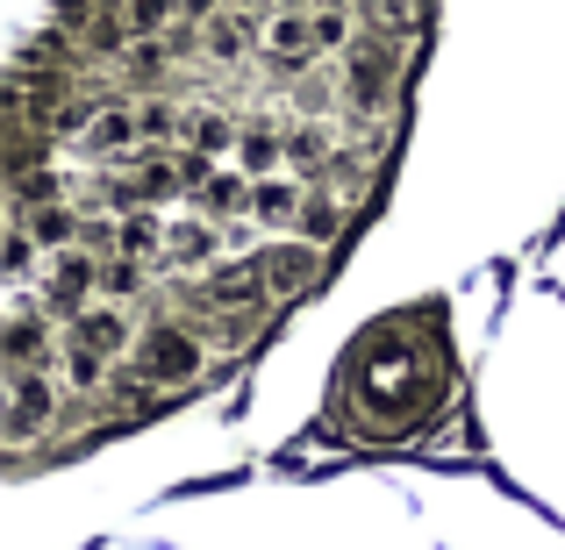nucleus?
<instances>
[{"mask_svg":"<svg viewBox=\"0 0 565 550\" xmlns=\"http://www.w3.org/2000/svg\"><path fill=\"white\" fill-rule=\"evenodd\" d=\"M129 371H137L143 386H193L201 379V336L193 330H151L137 336V351H129Z\"/></svg>","mask_w":565,"mask_h":550,"instance_id":"1","label":"nucleus"},{"mask_svg":"<svg viewBox=\"0 0 565 550\" xmlns=\"http://www.w3.org/2000/svg\"><path fill=\"white\" fill-rule=\"evenodd\" d=\"M258 265H265V287H273V301H301V293L322 279L316 236H294V229H279V244H265Z\"/></svg>","mask_w":565,"mask_h":550,"instance_id":"2","label":"nucleus"},{"mask_svg":"<svg viewBox=\"0 0 565 550\" xmlns=\"http://www.w3.org/2000/svg\"><path fill=\"white\" fill-rule=\"evenodd\" d=\"M258 51L273 57V65H287V72H301L308 57H322V22H316V8L265 14V22H258Z\"/></svg>","mask_w":565,"mask_h":550,"instance_id":"3","label":"nucleus"},{"mask_svg":"<svg viewBox=\"0 0 565 550\" xmlns=\"http://www.w3.org/2000/svg\"><path fill=\"white\" fill-rule=\"evenodd\" d=\"M51 422H57V386L43 379L36 365H22V379H14V400H8V443H14V451H29V443H36Z\"/></svg>","mask_w":565,"mask_h":550,"instance_id":"4","label":"nucleus"},{"mask_svg":"<svg viewBox=\"0 0 565 550\" xmlns=\"http://www.w3.org/2000/svg\"><path fill=\"white\" fill-rule=\"evenodd\" d=\"M337 94H344V108L380 115L386 100H394V57H386V51H351V65H344V79H337Z\"/></svg>","mask_w":565,"mask_h":550,"instance_id":"5","label":"nucleus"},{"mask_svg":"<svg viewBox=\"0 0 565 550\" xmlns=\"http://www.w3.org/2000/svg\"><path fill=\"white\" fill-rule=\"evenodd\" d=\"M43 293H51L57 315H79L86 293H100V265L86 250H51V272H43Z\"/></svg>","mask_w":565,"mask_h":550,"instance_id":"6","label":"nucleus"},{"mask_svg":"<svg viewBox=\"0 0 565 550\" xmlns=\"http://www.w3.org/2000/svg\"><path fill=\"white\" fill-rule=\"evenodd\" d=\"M273 301V287H265V265H222L215 279H207V308L215 315H244V308Z\"/></svg>","mask_w":565,"mask_h":550,"instance_id":"7","label":"nucleus"},{"mask_svg":"<svg viewBox=\"0 0 565 550\" xmlns=\"http://www.w3.org/2000/svg\"><path fill=\"white\" fill-rule=\"evenodd\" d=\"M72 344H94V351H108V358L137 351V344H129V315H122V301L79 308V315H72Z\"/></svg>","mask_w":565,"mask_h":550,"instance_id":"8","label":"nucleus"},{"mask_svg":"<svg viewBox=\"0 0 565 550\" xmlns=\"http://www.w3.org/2000/svg\"><path fill=\"white\" fill-rule=\"evenodd\" d=\"M308 207V186L301 180H279V172H265L258 186H250V215L265 222V229H294Z\"/></svg>","mask_w":565,"mask_h":550,"instance_id":"9","label":"nucleus"},{"mask_svg":"<svg viewBox=\"0 0 565 550\" xmlns=\"http://www.w3.org/2000/svg\"><path fill=\"white\" fill-rule=\"evenodd\" d=\"M215 215H193V222H172L166 229V265L172 272H201V265H215Z\"/></svg>","mask_w":565,"mask_h":550,"instance_id":"10","label":"nucleus"},{"mask_svg":"<svg viewBox=\"0 0 565 550\" xmlns=\"http://www.w3.org/2000/svg\"><path fill=\"white\" fill-rule=\"evenodd\" d=\"M201 43H207V57H215V65H236V57H244L250 43H258V22H250V14H236V0H230V8L207 14Z\"/></svg>","mask_w":565,"mask_h":550,"instance_id":"11","label":"nucleus"},{"mask_svg":"<svg viewBox=\"0 0 565 550\" xmlns=\"http://www.w3.org/2000/svg\"><path fill=\"white\" fill-rule=\"evenodd\" d=\"M250 186H258V180H250V172H207V180L201 186H193V193H201V215H250Z\"/></svg>","mask_w":565,"mask_h":550,"instance_id":"12","label":"nucleus"},{"mask_svg":"<svg viewBox=\"0 0 565 550\" xmlns=\"http://www.w3.org/2000/svg\"><path fill=\"white\" fill-rule=\"evenodd\" d=\"M279 158H287V137H279L273 122H244V137H236V165H244L250 180H265Z\"/></svg>","mask_w":565,"mask_h":550,"instance_id":"13","label":"nucleus"},{"mask_svg":"<svg viewBox=\"0 0 565 550\" xmlns=\"http://www.w3.org/2000/svg\"><path fill=\"white\" fill-rule=\"evenodd\" d=\"M137 137H143V122L122 100H115V108H94V122H86V143H94V151H129Z\"/></svg>","mask_w":565,"mask_h":550,"instance_id":"14","label":"nucleus"},{"mask_svg":"<svg viewBox=\"0 0 565 550\" xmlns=\"http://www.w3.org/2000/svg\"><path fill=\"white\" fill-rule=\"evenodd\" d=\"M29 236H36L43 250H72V244H79V236H86V222L72 215L65 201H51V207H43V215H29Z\"/></svg>","mask_w":565,"mask_h":550,"instance_id":"15","label":"nucleus"},{"mask_svg":"<svg viewBox=\"0 0 565 550\" xmlns=\"http://www.w3.org/2000/svg\"><path fill=\"white\" fill-rule=\"evenodd\" d=\"M337 158V137L322 122H301V129H287V165L294 172H316V165H330Z\"/></svg>","mask_w":565,"mask_h":550,"instance_id":"16","label":"nucleus"},{"mask_svg":"<svg viewBox=\"0 0 565 550\" xmlns=\"http://www.w3.org/2000/svg\"><path fill=\"white\" fill-rule=\"evenodd\" d=\"M115 250H129V258H166V222H158V215H137V207H129L122 229H115Z\"/></svg>","mask_w":565,"mask_h":550,"instance_id":"17","label":"nucleus"},{"mask_svg":"<svg viewBox=\"0 0 565 550\" xmlns=\"http://www.w3.org/2000/svg\"><path fill=\"white\" fill-rule=\"evenodd\" d=\"M236 137H244V122H230V115H215V108H201L186 122V143H193V151H207V158L236 151Z\"/></svg>","mask_w":565,"mask_h":550,"instance_id":"18","label":"nucleus"},{"mask_svg":"<svg viewBox=\"0 0 565 550\" xmlns=\"http://www.w3.org/2000/svg\"><path fill=\"white\" fill-rule=\"evenodd\" d=\"M65 386H72V393H100V386H108V351L65 344Z\"/></svg>","mask_w":565,"mask_h":550,"instance_id":"19","label":"nucleus"},{"mask_svg":"<svg viewBox=\"0 0 565 550\" xmlns=\"http://www.w3.org/2000/svg\"><path fill=\"white\" fill-rule=\"evenodd\" d=\"M100 293H108V301H137L143 293V258H129V250L100 258Z\"/></svg>","mask_w":565,"mask_h":550,"instance_id":"20","label":"nucleus"},{"mask_svg":"<svg viewBox=\"0 0 565 550\" xmlns=\"http://www.w3.org/2000/svg\"><path fill=\"white\" fill-rule=\"evenodd\" d=\"M43 351H51V344H43V322L36 315H14L8 322V358L14 365H43Z\"/></svg>","mask_w":565,"mask_h":550,"instance_id":"21","label":"nucleus"},{"mask_svg":"<svg viewBox=\"0 0 565 550\" xmlns=\"http://www.w3.org/2000/svg\"><path fill=\"white\" fill-rule=\"evenodd\" d=\"M330 229H337V193H308V207H301V236L330 244Z\"/></svg>","mask_w":565,"mask_h":550,"instance_id":"22","label":"nucleus"},{"mask_svg":"<svg viewBox=\"0 0 565 550\" xmlns=\"http://www.w3.org/2000/svg\"><path fill=\"white\" fill-rule=\"evenodd\" d=\"M172 14H180L172 0H129V29H137V36H151V29H166Z\"/></svg>","mask_w":565,"mask_h":550,"instance_id":"23","label":"nucleus"},{"mask_svg":"<svg viewBox=\"0 0 565 550\" xmlns=\"http://www.w3.org/2000/svg\"><path fill=\"white\" fill-rule=\"evenodd\" d=\"M137 122H143V137H172V129H186V122H180V108H166V100L137 108Z\"/></svg>","mask_w":565,"mask_h":550,"instance_id":"24","label":"nucleus"},{"mask_svg":"<svg viewBox=\"0 0 565 550\" xmlns=\"http://www.w3.org/2000/svg\"><path fill=\"white\" fill-rule=\"evenodd\" d=\"M365 14H373L380 29H408L415 22V0H365Z\"/></svg>","mask_w":565,"mask_h":550,"instance_id":"25","label":"nucleus"},{"mask_svg":"<svg viewBox=\"0 0 565 550\" xmlns=\"http://www.w3.org/2000/svg\"><path fill=\"white\" fill-rule=\"evenodd\" d=\"M180 186H186V180H180V165H151V172H143V201H172Z\"/></svg>","mask_w":565,"mask_h":550,"instance_id":"26","label":"nucleus"},{"mask_svg":"<svg viewBox=\"0 0 565 550\" xmlns=\"http://www.w3.org/2000/svg\"><path fill=\"white\" fill-rule=\"evenodd\" d=\"M22 201H57V172H22Z\"/></svg>","mask_w":565,"mask_h":550,"instance_id":"27","label":"nucleus"},{"mask_svg":"<svg viewBox=\"0 0 565 550\" xmlns=\"http://www.w3.org/2000/svg\"><path fill=\"white\" fill-rule=\"evenodd\" d=\"M172 165H180V180H186V186H201L207 172H215V165H207V151H180V158H172Z\"/></svg>","mask_w":565,"mask_h":550,"instance_id":"28","label":"nucleus"},{"mask_svg":"<svg viewBox=\"0 0 565 550\" xmlns=\"http://www.w3.org/2000/svg\"><path fill=\"white\" fill-rule=\"evenodd\" d=\"M29 244H36V236L14 229V244H8V272H29Z\"/></svg>","mask_w":565,"mask_h":550,"instance_id":"29","label":"nucleus"},{"mask_svg":"<svg viewBox=\"0 0 565 550\" xmlns=\"http://www.w3.org/2000/svg\"><path fill=\"white\" fill-rule=\"evenodd\" d=\"M172 8H180L186 22H207V14H215V0H172Z\"/></svg>","mask_w":565,"mask_h":550,"instance_id":"30","label":"nucleus"}]
</instances>
